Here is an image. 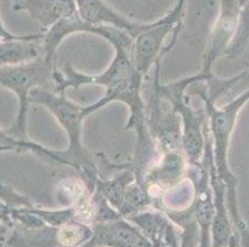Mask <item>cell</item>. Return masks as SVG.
Returning a JSON list of instances; mask_svg holds the SVG:
<instances>
[{
    "mask_svg": "<svg viewBox=\"0 0 249 247\" xmlns=\"http://www.w3.org/2000/svg\"><path fill=\"white\" fill-rule=\"evenodd\" d=\"M115 56L109 67L99 76H88L77 72L71 63L66 62L63 72L56 69V93L65 94L67 88H80L85 84H97L106 87L104 98L108 101H123L130 109L126 128L134 129L137 132V148L146 149L151 146L153 140L149 133L146 106L142 98V85L144 78L134 68L132 49L122 46L114 47Z\"/></svg>",
    "mask_w": 249,
    "mask_h": 247,
    "instance_id": "1",
    "label": "cell"
},
{
    "mask_svg": "<svg viewBox=\"0 0 249 247\" xmlns=\"http://www.w3.org/2000/svg\"><path fill=\"white\" fill-rule=\"evenodd\" d=\"M30 103L40 104L46 108L65 129L69 136L70 146L69 148L62 151L63 158L69 162L70 166L73 167L81 174L83 182L93 193L94 183L99 177L98 169L93 161L90 160L89 153L82 146L81 132H82L83 120L93 112L109 104L108 99L103 97L96 103L82 106L69 100L66 94L42 89V88H35L30 93Z\"/></svg>",
    "mask_w": 249,
    "mask_h": 247,
    "instance_id": "2",
    "label": "cell"
},
{
    "mask_svg": "<svg viewBox=\"0 0 249 247\" xmlns=\"http://www.w3.org/2000/svg\"><path fill=\"white\" fill-rule=\"evenodd\" d=\"M200 95L205 103L207 125L212 139V147H213L214 165H216L219 178L225 183L228 213H230L232 224H235L242 220V216L238 212L237 193H235L237 180L228 167L227 156L231 136L234 130L239 113L249 101V88L239 94L234 100L222 108H217L216 103L208 99L205 93H200Z\"/></svg>",
    "mask_w": 249,
    "mask_h": 247,
    "instance_id": "3",
    "label": "cell"
},
{
    "mask_svg": "<svg viewBox=\"0 0 249 247\" xmlns=\"http://www.w3.org/2000/svg\"><path fill=\"white\" fill-rule=\"evenodd\" d=\"M56 63L47 62L44 54L30 62L0 68V87L11 90L17 95L19 109L15 124L8 133L15 139L28 140L26 124L30 105V93L35 88L56 92Z\"/></svg>",
    "mask_w": 249,
    "mask_h": 247,
    "instance_id": "4",
    "label": "cell"
},
{
    "mask_svg": "<svg viewBox=\"0 0 249 247\" xmlns=\"http://www.w3.org/2000/svg\"><path fill=\"white\" fill-rule=\"evenodd\" d=\"M160 62L161 61H158L155 63L153 88L159 94L160 98L166 99L171 104L173 112L178 114V116L181 117L183 125V131L181 133V147H182L183 155L191 166L197 167L205 151V125L207 116H206V112L205 114H198L191 106L187 105L185 89L189 85L194 84L195 82L206 81V78L202 74L198 73L196 76L187 77L170 84H161L159 76Z\"/></svg>",
    "mask_w": 249,
    "mask_h": 247,
    "instance_id": "5",
    "label": "cell"
},
{
    "mask_svg": "<svg viewBox=\"0 0 249 247\" xmlns=\"http://www.w3.org/2000/svg\"><path fill=\"white\" fill-rule=\"evenodd\" d=\"M182 10L183 6L176 4L175 8L165 15L162 19L151 22L133 40L132 60L138 73L145 78L151 66L161 61L165 54L173 49L165 40L170 33L182 30Z\"/></svg>",
    "mask_w": 249,
    "mask_h": 247,
    "instance_id": "6",
    "label": "cell"
},
{
    "mask_svg": "<svg viewBox=\"0 0 249 247\" xmlns=\"http://www.w3.org/2000/svg\"><path fill=\"white\" fill-rule=\"evenodd\" d=\"M186 157L182 151L162 152L158 162L150 163L137 181L155 201L166 192L180 184L186 171Z\"/></svg>",
    "mask_w": 249,
    "mask_h": 247,
    "instance_id": "7",
    "label": "cell"
},
{
    "mask_svg": "<svg viewBox=\"0 0 249 247\" xmlns=\"http://www.w3.org/2000/svg\"><path fill=\"white\" fill-rule=\"evenodd\" d=\"M90 228L93 230V236L81 247H153L142 231L124 217L106 223H94Z\"/></svg>",
    "mask_w": 249,
    "mask_h": 247,
    "instance_id": "8",
    "label": "cell"
},
{
    "mask_svg": "<svg viewBox=\"0 0 249 247\" xmlns=\"http://www.w3.org/2000/svg\"><path fill=\"white\" fill-rule=\"evenodd\" d=\"M241 6L238 0H221V14L212 31L210 47L205 54L202 71L200 72L206 78V82L213 77L212 66L214 61L222 54H225L238 24V16Z\"/></svg>",
    "mask_w": 249,
    "mask_h": 247,
    "instance_id": "9",
    "label": "cell"
},
{
    "mask_svg": "<svg viewBox=\"0 0 249 247\" xmlns=\"http://www.w3.org/2000/svg\"><path fill=\"white\" fill-rule=\"evenodd\" d=\"M200 176L194 178L195 197L189 205L195 223L198 228L197 247H211V225L214 215L213 193L210 185L207 168L200 162Z\"/></svg>",
    "mask_w": 249,
    "mask_h": 247,
    "instance_id": "10",
    "label": "cell"
},
{
    "mask_svg": "<svg viewBox=\"0 0 249 247\" xmlns=\"http://www.w3.org/2000/svg\"><path fill=\"white\" fill-rule=\"evenodd\" d=\"M77 14L83 21L94 26H113L125 31L133 40L145 30L149 24H139L126 19L123 15L109 8L103 0H76Z\"/></svg>",
    "mask_w": 249,
    "mask_h": 247,
    "instance_id": "11",
    "label": "cell"
},
{
    "mask_svg": "<svg viewBox=\"0 0 249 247\" xmlns=\"http://www.w3.org/2000/svg\"><path fill=\"white\" fill-rule=\"evenodd\" d=\"M13 9L26 11L45 31L77 14L76 0H18L13 3Z\"/></svg>",
    "mask_w": 249,
    "mask_h": 247,
    "instance_id": "12",
    "label": "cell"
},
{
    "mask_svg": "<svg viewBox=\"0 0 249 247\" xmlns=\"http://www.w3.org/2000/svg\"><path fill=\"white\" fill-rule=\"evenodd\" d=\"M42 33H33L22 40L0 41V68L30 62L42 54L38 41L44 40Z\"/></svg>",
    "mask_w": 249,
    "mask_h": 247,
    "instance_id": "13",
    "label": "cell"
},
{
    "mask_svg": "<svg viewBox=\"0 0 249 247\" xmlns=\"http://www.w3.org/2000/svg\"><path fill=\"white\" fill-rule=\"evenodd\" d=\"M11 234L5 240L9 247H60L57 228L45 225L40 229H28L13 224Z\"/></svg>",
    "mask_w": 249,
    "mask_h": 247,
    "instance_id": "14",
    "label": "cell"
},
{
    "mask_svg": "<svg viewBox=\"0 0 249 247\" xmlns=\"http://www.w3.org/2000/svg\"><path fill=\"white\" fill-rule=\"evenodd\" d=\"M24 149H31V151L46 156V157L51 158V160L56 161L61 165L69 166V162L62 157L61 151L49 149L40 144H35V142H31L29 140L15 139V137L9 135L8 131H4L0 128V152H4V151H24Z\"/></svg>",
    "mask_w": 249,
    "mask_h": 247,
    "instance_id": "15",
    "label": "cell"
},
{
    "mask_svg": "<svg viewBox=\"0 0 249 247\" xmlns=\"http://www.w3.org/2000/svg\"><path fill=\"white\" fill-rule=\"evenodd\" d=\"M92 236V228L74 219L57 228V241L60 247H81L89 241Z\"/></svg>",
    "mask_w": 249,
    "mask_h": 247,
    "instance_id": "16",
    "label": "cell"
},
{
    "mask_svg": "<svg viewBox=\"0 0 249 247\" xmlns=\"http://www.w3.org/2000/svg\"><path fill=\"white\" fill-rule=\"evenodd\" d=\"M249 42V4L242 6L239 10L238 24L235 27L234 35L225 52L228 60L241 57L246 51Z\"/></svg>",
    "mask_w": 249,
    "mask_h": 247,
    "instance_id": "17",
    "label": "cell"
},
{
    "mask_svg": "<svg viewBox=\"0 0 249 247\" xmlns=\"http://www.w3.org/2000/svg\"><path fill=\"white\" fill-rule=\"evenodd\" d=\"M87 193H92V192L88 189L82 178L81 180L69 178V180L60 182L55 194L57 197V200L66 208L76 203L78 199H81Z\"/></svg>",
    "mask_w": 249,
    "mask_h": 247,
    "instance_id": "18",
    "label": "cell"
},
{
    "mask_svg": "<svg viewBox=\"0 0 249 247\" xmlns=\"http://www.w3.org/2000/svg\"><path fill=\"white\" fill-rule=\"evenodd\" d=\"M208 93H206L208 99H211L212 101L216 103L217 99L221 97V95L225 94L226 92H228L232 88H235L237 85H248L247 89L249 88V71L243 72L241 74H237V76L232 77L230 79H218L216 77H212V78L208 79Z\"/></svg>",
    "mask_w": 249,
    "mask_h": 247,
    "instance_id": "19",
    "label": "cell"
},
{
    "mask_svg": "<svg viewBox=\"0 0 249 247\" xmlns=\"http://www.w3.org/2000/svg\"><path fill=\"white\" fill-rule=\"evenodd\" d=\"M11 208L8 207L1 199H0V223L3 225L11 228L13 226V220H11Z\"/></svg>",
    "mask_w": 249,
    "mask_h": 247,
    "instance_id": "20",
    "label": "cell"
},
{
    "mask_svg": "<svg viewBox=\"0 0 249 247\" xmlns=\"http://www.w3.org/2000/svg\"><path fill=\"white\" fill-rule=\"evenodd\" d=\"M30 35H15V33H11L10 31H8L4 26L3 21H1V17H0V41H9V40H22V38L30 37Z\"/></svg>",
    "mask_w": 249,
    "mask_h": 247,
    "instance_id": "21",
    "label": "cell"
},
{
    "mask_svg": "<svg viewBox=\"0 0 249 247\" xmlns=\"http://www.w3.org/2000/svg\"><path fill=\"white\" fill-rule=\"evenodd\" d=\"M234 231L237 232V235H238L239 237L241 247H249V230L248 228H247L246 224L239 226L238 229H234Z\"/></svg>",
    "mask_w": 249,
    "mask_h": 247,
    "instance_id": "22",
    "label": "cell"
},
{
    "mask_svg": "<svg viewBox=\"0 0 249 247\" xmlns=\"http://www.w3.org/2000/svg\"><path fill=\"white\" fill-rule=\"evenodd\" d=\"M9 229H10V228L3 225V224H0V240H4V237H5L6 232L9 231Z\"/></svg>",
    "mask_w": 249,
    "mask_h": 247,
    "instance_id": "23",
    "label": "cell"
},
{
    "mask_svg": "<svg viewBox=\"0 0 249 247\" xmlns=\"http://www.w3.org/2000/svg\"><path fill=\"white\" fill-rule=\"evenodd\" d=\"M237 241H238V235H237V232L234 231V234H233L232 239H231L230 244H228L227 247H235V244H237Z\"/></svg>",
    "mask_w": 249,
    "mask_h": 247,
    "instance_id": "24",
    "label": "cell"
},
{
    "mask_svg": "<svg viewBox=\"0 0 249 247\" xmlns=\"http://www.w3.org/2000/svg\"><path fill=\"white\" fill-rule=\"evenodd\" d=\"M238 4H239V6H244V5H247V4H249V0H238Z\"/></svg>",
    "mask_w": 249,
    "mask_h": 247,
    "instance_id": "25",
    "label": "cell"
},
{
    "mask_svg": "<svg viewBox=\"0 0 249 247\" xmlns=\"http://www.w3.org/2000/svg\"><path fill=\"white\" fill-rule=\"evenodd\" d=\"M14 1H18V0H13V3H14Z\"/></svg>",
    "mask_w": 249,
    "mask_h": 247,
    "instance_id": "26",
    "label": "cell"
},
{
    "mask_svg": "<svg viewBox=\"0 0 249 247\" xmlns=\"http://www.w3.org/2000/svg\"><path fill=\"white\" fill-rule=\"evenodd\" d=\"M98 247H106V246H98Z\"/></svg>",
    "mask_w": 249,
    "mask_h": 247,
    "instance_id": "27",
    "label": "cell"
},
{
    "mask_svg": "<svg viewBox=\"0 0 249 247\" xmlns=\"http://www.w3.org/2000/svg\"><path fill=\"white\" fill-rule=\"evenodd\" d=\"M61 247H63V246H61Z\"/></svg>",
    "mask_w": 249,
    "mask_h": 247,
    "instance_id": "28",
    "label": "cell"
}]
</instances>
